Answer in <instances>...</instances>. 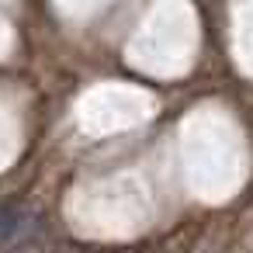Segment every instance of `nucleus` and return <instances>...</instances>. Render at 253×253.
<instances>
[{
	"instance_id": "f257e3e1",
	"label": "nucleus",
	"mask_w": 253,
	"mask_h": 253,
	"mask_svg": "<svg viewBox=\"0 0 253 253\" xmlns=\"http://www.w3.org/2000/svg\"><path fill=\"white\" fill-rule=\"evenodd\" d=\"M25 229H28L25 208H18V205H0V246L11 243V239H18Z\"/></svg>"
},
{
	"instance_id": "f03ea898",
	"label": "nucleus",
	"mask_w": 253,
	"mask_h": 253,
	"mask_svg": "<svg viewBox=\"0 0 253 253\" xmlns=\"http://www.w3.org/2000/svg\"><path fill=\"white\" fill-rule=\"evenodd\" d=\"M115 253H132V250H115Z\"/></svg>"
}]
</instances>
